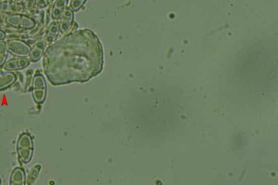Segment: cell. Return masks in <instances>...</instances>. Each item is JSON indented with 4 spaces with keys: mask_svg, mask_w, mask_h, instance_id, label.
<instances>
[{
    "mask_svg": "<svg viewBox=\"0 0 278 185\" xmlns=\"http://www.w3.org/2000/svg\"><path fill=\"white\" fill-rule=\"evenodd\" d=\"M86 1L87 0H70L68 7L74 12H77L82 8Z\"/></svg>",
    "mask_w": 278,
    "mask_h": 185,
    "instance_id": "9a60e30c",
    "label": "cell"
},
{
    "mask_svg": "<svg viewBox=\"0 0 278 185\" xmlns=\"http://www.w3.org/2000/svg\"><path fill=\"white\" fill-rule=\"evenodd\" d=\"M9 184L11 185L26 184V175L23 168L21 167L14 168L11 174Z\"/></svg>",
    "mask_w": 278,
    "mask_h": 185,
    "instance_id": "7c38bea8",
    "label": "cell"
},
{
    "mask_svg": "<svg viewBox=\"0 0 278 185\" xmlns=\"http://www.w3.org/2000/svg\"><path fill=\"white\" fill-rule=\"evenodd\" d=\"M68 0H55L51 8L50 16L52 21H59L64 13Z\"/></svg>",
    "mask_w": 278,
    "mask_h": 185,
    "instance_id": "30bf717a",
    "label": "cell"
},
{
    "mask_svg": "<svg viewBox=\"0 0 278 185\" xmlns=\"http://www.w3.org/2000/svg\"><path fill=\"white\" fill-rule=\"evenodd\" d=\"M41 165H36L34 168L31 170L30 174H29L28 179L26 181L27 184H32L35 182L36 178H37L38 175L40 170H41Z\"/></svg>",
    "mask_w": 278,
    "mask_h": 185,
    "instance_id": "5bb4252c",
    "label": "cell"
},
{
    "mask_svg": "<svg viewBox=\"0 0 278 185\" xmlns=\"http://www.w3.org/2000/svg\"><path fill=\"white\" fill-rule=\"evenodd\" d=\"M46 45L44 39L39 40L36 42L33 46L32 50H31L30 56H29L30 61L32 63H36V62L39 61L43 57V54H44Z\"/></svg>",
    "mask_w": 278,
    "mask_h": 185,
    "instance_id": "9c48e42d",
    "label": "cell"
},
{
    "mask_svg": "<svg viewBox=\"0 0 278 185\" xmlns=\"http://www.w3.org/2000/svg\"><path fill=\"white\" fill-rule=\"evenodd\" d=\"M54 0H36V11H41L50 7Z\"/></svg>",
    "mask_w": 278,
    "mask_h": 185,
    "instance_id": "2e32d148",
    "label": "cell"
},
{
    "mask_svg": "<svg viewBox=\"0 0 278 185\" xmlns=\"http://www.w3.org/2000/svg\"><path fill=\"white\" fill-rule=\"evenodd\" d=\"M48 86L44 77L41 73H36L32 79V94L36 103H44L47 97Z\"/></svg>",
    "mask_w": 278,
    "mask_h": 185,
    "instance_id": "277c9868",
    "label": "cell"
},
{
    "mask_svg": "<svg viewBox=\"0 0 278 185\" xmlns=\"http://www.w3.org/2000/svg\"><path fill=\"white\" fill-rule=\"evenodd\" d=\"M104 50L99 37L89 29L65 34L45 49L43 72L51 84L85 83L101 74Z\"/></svg>",
    "mask_w": 278,
    "mask_h": 185,
    "instance_id": "6da1fadb",
    "label": "cell"
},
{
    "mask_svg": "<svg viewBox=\"0 0 278 185\" xmlns=\"http://www.w3.org/2000/svg\"><path fill=\"white\" fill-rule=\"evenodd\" d=\"M7 34L6 33L4 32L3 30H0V41H3L6 39Z\"/></svg>",
    "mask_w": 278,
    "mask_h": 185,
    "instance_id": "e0dca14e",
    "label": "cell"
},
{
    "mask_svg": "<svg viewBox=\"0 0 278 185\" xmlns=\"http://www.w3.org/2000/svg\"><path fill=\"white\" fill-rule=\"evenodd\" d=\"M31 61L27 58H16L7 61L4 65L3 68L5 71H18L24 70L30 65Z\"/></svg>",
    "mask_w": 278,
    "mask_h": 185,
    "instance_id": "52a82bcc",
    "label": "cell"
},
{
    "mask_svg": "<svg viewBox=\"0 0 278 185\" xmlns=\"http://www.w3.org/2000/svg\"><path fill=\"white\" fill-rule=\"evenodd\" d=\"M60 34L59 21H52L47 27L45 33L44 41L47 45H50L54 43L57 39Z\"/></svg>",
    "mask_w": 278,
    "mask_h": 185,
    "instance_id": "ba28073f",
    "label": "cell"
},
{
    "mask_svg": "<svg viewBox=\"0 0 278 185\" xmlns=\"http://www.w3.org/2000/svg\"><path fill=\"white\" fill-rule=\"evenodd\" d=\"M2 184V179H1V178H0V184Z\"/></svg>",
    "mask_w": 278,
    "mask_h": 185,
    "instance_id": "ac0fdd59",
    "label": "cell"
},
{
    "mask_svg": "<svg viewBox=\"0 0 278 185\" xmlns=\"http://www.w3.org/2000/svg\"><path fill=\"white\" fill-rule=\"evenodd\" d=\"M18 157L23 164H28L32 160L34 153V141L29 133L21 134L16 146Z\"/></svg>",
    "mask_w": 278,
    "mask_h": 185,
    "instance_id": "3957f363",
    "label": "cell"
},
{
    "mask_svg": "<svg viewBox=\"0 0 278 185\" xmlns=\"http://www.w3.org/2000/svg\"><path fill=\"white\" fill-rule=\"evenodd\" d=\"M74 12L67 7L61 18L59 20L60 33L66 34L72 32V27L74 23Z\"/></svg>",
    "mask_w": 278,
    "mask_h": 185,
    "instance_id": "8992f818",
    "label": "cell"
},
{
    "mask_svg": "<svg viewBox=\"0 0 278 185\" xmlns=\"http://www.w3.org/2000/svg\"><path fill=\"white\" fill-rule=\"evenodd\" d=\"M17 81L15 73L9 71L0 72V91L7 90L12 86Z\"/></svg>",
    "mask_w": 278,
    "mask_h": 185,
    "instance_id": "8fae6325",
    "label": "cell"
},
{
    "mask_svg": "<svg viewBox=\"0 0 278 185\" xmlns=\"http://www.w3.org/2000/svg\"><path fill=\"white\" fill-rule=\"evenodd\" d=\"M9 56V51L7 50L6 42L0 41V68H3Z\"/></svg>",
    "mask_w": 278,
    "mask_h": 185,
    "instance_id": "4fadbf2b",
    "label": "cell"
},
{
    "mask_svg": "<svg viewBox=\"0 0 278 185\" xmlns=\"http://www.w3.org/2000/svg\"><path fill=\"white\" fill-rule=\"evenodd\" d=\"M7 25L16 30L30 31L36 27V21L34 18L23 13L9 14L5 18Z\"/></svg>",
    "mask_w": 278,
    "mask_h": 185,
    "instance_id": "7a4b0ae2",
    "label": "cell"
},
{
    "mask_svg": "<svg viewBox=\"0 0 278 185\" xmlns=\"http://www.w3.org/2000/svg\"><path fill=\"white\" fill-rule=\"evenodd\" d=\"M9 53L17 58H27L30 56L32 47L23 40L13 39L6 42Z\"/></svg>",
    "mask_w": 278,
    "mask_h": 185,
    "instance_id": "5b68a950",
    "label": "cell"
}]
</instances>
